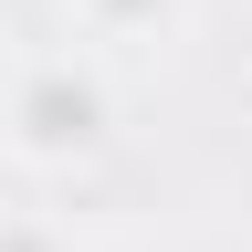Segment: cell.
<instances>
[{"instance_id": "obj_3", "label": "cell", "mask_w": 252, "mask_h": 252, "mask_svg": "<svg viewBox=\"0 0 252 252\" xmlns=\"http://www.w3.org/2000/svg\"><path fill=\"white\" fill-rule=\"evenodd\" d=\"M0 252H63V242L42 231V220H0Z\"/></svg>"}, {"instance_id": "obj_1", "label": "cell", "mask_w": 252, "mask_h": 252, "mask_svg": "<svg viewBox=\"0 0 252 252\" xmlns=\"http://www.w3.org/2000/svg\"><path fill=\"white\" fill-rule=\"evenodd\" d=\"M116 126H126V94H116L94 42H42V53H21L0 74V158L32 168V179L94 168L116 147Z\"/></svg>"}, {"instance_id": "obj_2", "label": "cell", "mask_w": 252, "mask_h": 252, "mask_svg": "<svg viewBox=\"0 0 252 252\" xmlns=\"http://www.w3.org/2000/svg\"><path fill=\"white\" fill-rule=\"evenodd\" d=\"M189 0H74L84 42H158V32H179Z\"/></svg>"}]
</instances>
